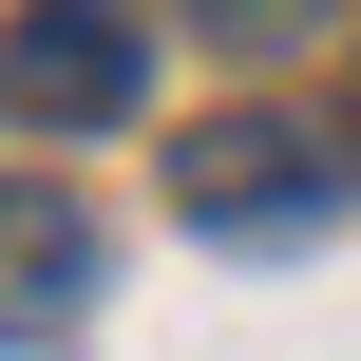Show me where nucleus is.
Wrapping results in <instances>:
<instances>
[{
	"instance_id": "f257e3e1",
	"label": "nucleus",
	"mask_w": 361,
	"mask_h": 361,
	"mask_svg": "<svg viewBox=\"0 0 361 361\" xmlns=\"http://www.w3.org/2000/svg\"><path fill=\"white\" fill-rule=\"evenodd\" d=\"M171 209H190L209 247H267V228L305 247V228L343 209V171H324V133H286V114H209L190 171H171Z\"/></svg>"
},
{
	"instance_id": "f03ea898",
	"label": "nucleus",
	"mask_w": 361,
	"mask_h": 361,
	"mask_svg": "<svg viewBox=\"0 0 361 361\" xmlns=\"http://www.w3.org/2000/svg\"><path fill=\"white\" fill-rule=\"evenodd\" d=\"M0 95H19V114H57V133H114V114L152 95V19H133V0H19Z\"/></svg>"
},
{
	"instance_id": "7ed1b4c3",
	"label": "nucleus",
	"mask_w": 361,
	"mask_h": 361,
	"mask_svg": "<svg viewBox=\"0 0 361 361\" xmlns=\"http://www.w3.org/2000/svg\"><path fill=\"white\" fill-rule=\"evenodd\" d=\"M95 305V209L76 190H0V343H57Z\"/></svg>"
},
{
	"instance_id": "20e7f679",
	"label": "nucleus",
	"mask_w": 361,
	"mask_h": 361,
	"mask_svg": "<svg viewBox=\"0 0 361 361\" xmlns=\"http://www.w3.org/2000/svg\"><path fill=\"white\" fill-rule=\"evenodd\" d=\"M190 19H209V38H324L343 0H190Z\"/></svg>"
}]
</instances>
